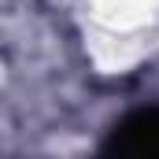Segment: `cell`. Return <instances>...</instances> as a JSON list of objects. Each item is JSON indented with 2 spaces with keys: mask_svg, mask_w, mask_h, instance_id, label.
Here are the masks:
<instances>
[{
  "mask_svg": "<svg viewBox=\"0 0 159 159\" xmlns=\"http://www.w3.org/2000/svg\"><path fill=\"white\" fill-rule=\"evenodd\" d=\"M96 159H159V107H141L119 119L100 141Z\"/></svg>",
  "mask_w": 159,
  "mask_h": 159,
  "instance_id": "cell-1",
  "label": "cell"
}]
</instances>
